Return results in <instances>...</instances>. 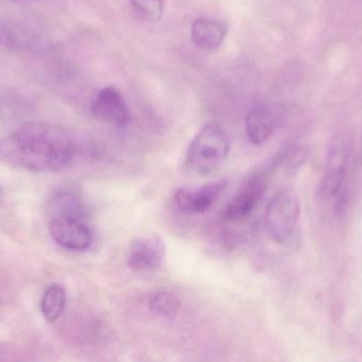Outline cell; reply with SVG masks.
I'll use <instances>...</instances> for the list:
<instances>
[{"mask_svg": "<svg viewBox=\"0 0 362 362\" xmlns=\"http://www.w3.org/2000/svg\"><path fill=\"white\" fill-rule=\"evenodd\" d=\"M268 176L269 172L267 170H259L245 179L238 195L223 210V219L226 222L238 225L244 222L252 215L267 191Z\"/></svg>", "mask_w": 362, "mask_h": 362, "instance_id": "cell-4", "label": "cell"}, {"mask_svg": "<svg viewBox=\"0 0 362 362\" xmlns=\"http://www.w3.org/2000/svg\"><path fill=\"white\" fill-rule=\"evenodd\" d=\"M349 150L348 142L339 140L332 146L325 167V176H323L321 191L327 197L337 198L336 208H340L344 200V187L346 178V168H348Z\"/></svg>", "mask_w": 362, "mask_h": 362, "instance_id": "cell-5", "label": "cell"}, {"mask_svg": "<svg viewBox=\"0 0 362 362\" xmlns=\"http://www.w3.org/2000/svg\"><path fill=\"white\" fill-rule=\"evenodd\" d=\"M148 307L156 316L161 318H173L180 310V300L171 291H156L148 300Z\"/></svg>", "mask_w": 362, "mask_h": 362, "instance_id": "cell-13", "label": "cell"}, {"mask_svg": "<svg viewBox=\"0 0 362 362\" xmlns=\"http://www.w3.org/2000/svg\"><path fill=\"white\" fill-rule=\"evenodd\" d=\"M50 210L54 217H70L82 220L84 216V208L80 200L69 193H62L55 196L51 201Z\"/></svg>", "mask_w": 362, "mask_h": 362, "instance_id": "cell-14", "label": "cell"}, {"mask_svg": "<svg viewBox=\"0 0 362 362\" xmlns=\"http://www.w3.org/2000/svg\"><path fill=\"white\" fill-rule=\"evenodd\" d=\"M301 208L299 200L287 191L276 193L266 210L265 223L270 236L280 244H286L295 233Z\"/></svg>", "mask_w": 362, "mask_h": 362, "instance_id": "cell-3", "label": "cell"}, {"mask_svg": "<svg viewBox=\"0 0 362 362\" xmlns=\"http://www.w3.org/2000/svg\"><path fill=\"white\" fill-rule=\"evenodd\" d=\"M91 110L98 119L110 125L124 127L129 123V108L122 94L116 87L102 89L95 96Z\"/></svg>", "mask_w": 362, "mask_h": 362, "instance_id": "cell-9", "label": "cell"}, {"mask_svg": "<svg viewBox=\"0 0 362 362\" xmlns=\"http://www.w3.org/2000/svg\"><path fill=\"white\" fill-rule=\"evenodd\" d=\"M230 142L225 130L217 123H208L200 129L189 144L187 165L198 174L214 171L229 154Z\"/></svg>", "mask_w": 362, "mask_h": 362, "instance_id": "cell-2", "label": "cell"}, {"mask_svg": "<svg viewBox=\"0 0 362 362\" xmlns=\"http://www.w3.org/2000/svg\"><path fill=\"white\" fill-rule=\"evenodd\" d=\"M66 306V290L62 285L55 284L49 287L42 297V316L49 323L55 322L63 314Z\"/></svg>", "mask_w": 362, "mask_h": 362, "instance_id": "cell-12", "label": "cell"}, {"mask_svg": "<svg viewBox=\"0 0 362 362\" xmlns=\"http://www.w3.org/2000/svg\"><path fill=\"white\" fill-rule=\"evenodd\" d=\"M165 244L157 236L138 238L127 254V266L134 271H154L163 265Z\"/></svg>", "mask_w": 362, "mask_h": 362, "instance_id": "cell-8", "label": "cell"}, {"mask_svg": "<svg viewBox=\"0 0 362 362\" xmlns=\"http://www.w3.org/2000/svg\"><path fill=\"white\" fill-rule=\"evenodd\" d=\"M228 27L217 19L199 17L192 23L191 36L194 44L202 50L213 51L223 44Z\"/></svg>", "mask_w": 362, "mask_h": 362, "instance_id": "cell-11", "label": "cell"}, {"mask_svg": "<svg viewBox=\"0 0 362 362\" xmlns=\"http://www.w3.org/2000/svg\"><path fill=\"white\" fill-rule=\"evenodd\" d=\"M49 231L53 240L68 250H87L93 242L90 230L81 219L54 217L49 225Z\"/></svg>", "mask_w": 362, "mask_h": 362, "instance_id": "cell-7", "label": "cell"}, {"mask_svg": "<svg viewBox=\"0 0 362 362\" xmlns=\"http://www.w3.org/2000/svg\"><path fill=\"white\" fill-rule=\"evenodd\" d=\"M226 187L227 182L223 180L199 187H181L175 193L176 205L185 214H204L223 195Z\"/></svg>", "mask_w": 362, "mask_h": 362, "instance_id": "cell-6", "label": "cell"}, {"mask_svg": "<svg viewBox=\"0 0 362 362\" xmlns=\"http://www.w3.org/2000/svg\"><path fill=\"white\" fill-rule=\"evenodd\" d=\"M80 152L78 140L67 130L31 123L0 140V161L33 171L69 167Z\"/></svg>", "mask_w": 362, "mask_h": 362, "instance_id": "cell-1", "label": "cell"}, {"mask_svg": "<svg viewBox=\"0 0 362 362\" xmlns=\"http://www.w3.org/2000/svg\"><path fill=\"white\" fill-rule=\"evenodd\" d=\"M279 123V116L268 106L253 108L246 117V134L253 145H262L269 140Z\"/></svg>", "mask_w": 362, "mask_h": 362, "instance_id": "cell-10", "label": "cell"}, {"mask_svg": "<svg viewBox=\"0 0 362 362\" xmlns=\"http://www.w3.org/2000/svg\"><path fill=\"white\" fill-rule=\"evenodd\" d=\"M132 8L146 21H158L165 10V0H131Z\"/></svg>", "mask_w": 362, "mask_h": 362, "instance_id": "cell-15", "label": "cell"}]
</instances>
